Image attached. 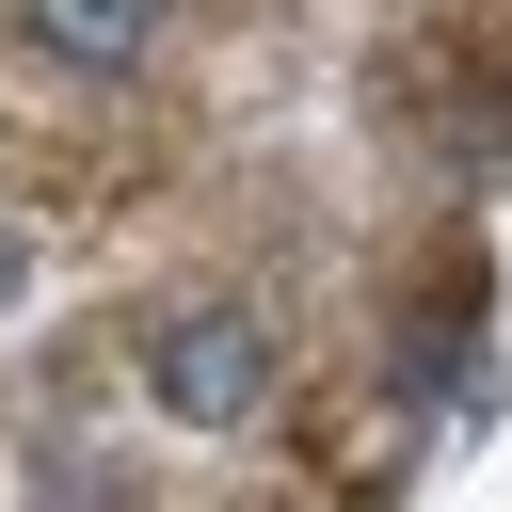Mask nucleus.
<instances>
[{
  "mask_svg": "<svg viewBox=\"0 0 512 512\" xmlns=\"http://www.w3.org/2000/svg\"><path fill=\"white\" fill-rule=\"evenodd\" d=\"M144 400H160V416H192V432H240V416L272 400V320H256V304H224V288L160 304V320H144Z\"/></svg>",
  "mask_w": 512,
  "mask_h": 512,
  "instance_id": "obj_1",
  "label": "nucleus"
},
{
  "mask_svg": "<svg viewBox=\"0 0 512 512\" xmlns=\"http://www.w3.org/2000/svg\"><path fill=\"white\" fill-rule=\"evenodd\" d=\"M160 16H176V0H16V32H32L48 64H80V80H128V64L160 48Z\"/></svg>",
  "mask_w": 512,
  "mask_h": 512,
  "instance_id": "obj_2",
  "label": "nucleus"
},
{
  "mask_svg": "<svg viewBox=\"0 0 512 512\" xmlns=\"http://www.w3.org/2000/svg\"><path fill=\"white\" fill-rule=\"evenodd\" d=\"M16 288H32V240H16V224H0V320H16Z\"/></svg>",
  "mask_w": 512,
  "mask_h": 512,
  "instance_id": "obj_3",
  "label": "nucleus"
}]
</instances>
